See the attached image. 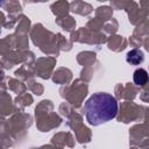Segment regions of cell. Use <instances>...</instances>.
<instances>
[{"mask_svg": "<svg viewBox=\"0 0 149 149\" xmlns=\"http://www.w3.org/2000/svg\"><path fill=\"white\" fill-rule=\"evenodd\" d=\"M126 59H127L128 63H130V64H133V65H139V64H141V63L143 62L144 55H143V52H142L141 50H139V49H133V50H130V51L127 54Z\"/></svg>", "mask_w": 149, "mask_h": 149, "instance_id": "2", "label": "cell"}, {"mask_svg": "<svg viewBox=\"0 0 149 149\" xmlns=\"http://www.w3.org/2000/svg\"><path fill=\"white\" fill-rule=\"evenodd\" d=\"M133 79H134V83L139 86H143L147 84L148 81V72L144 70V69H137L135 70L134 72V76H133Z\"/></svg>", "mask_w": 149, "mask_h": 149, "instance_id": "3", "label": "cell"}, {"mask_svg": "<svg viewBox=\"0 0 149 149\" xmlns=\"http://www.w3.org/2000/svg\"><path fill=\"white\" fill-rule=\"evenodd\" d=\"M84 109L87 122L93 126H99L116 116L118 101L109 93L98 92L87 99Z\"/></svg>", "mask_w": 149, "mask_h": 149, "instance_id": "1", "label": "cell"}]
</instances>
